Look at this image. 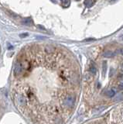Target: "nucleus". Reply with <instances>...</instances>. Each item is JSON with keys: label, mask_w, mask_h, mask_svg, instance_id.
<instances>
[{"label": "nucleus", "mask_w": 123, "mask_h": 124, "mask_svg": "<svg viewBox=\"0 0 123 124\" xmlns=\"http://www.w3.org/2000/svg\"><path fill=\"white\" fill-rule=\"evenodd\" d=\"M79 66L60 46L34 44L15 61L11 90L15 106L31 124H65L80 91Z\"/></svg>", "instance_id": "obj_1"}, {"label": "nucleus", "mask_w": 123, "mask_h": 124, "mask_svg": "<svg viewBox=\"0 0 123 124\" xmlns=\"http://www.w3.org/2000/svg\"><path fill=\"white\" fill-rule=\"evenodd\" d=\"M114 119L118 124H123V104L115 110Z\"/></svg>", "instance_id": "obj_2"}, {"label": "nucleus", "mask_w": 123, "mask_h": 124, "mask_svg": "<svg viewBox=\"0 0 123 124\" xmlns=\"http://www.w3.org/2000/svg\"><path fill=\"white\" fill-rule=\"evenodd\" d=\"M94 3H95L94 1H85V2H84V4H85L86 6H87V7L92 6Z\"/></svg>", "instance_id": "obj_3"}, {"label": "nucleus", "mask_w": 123, "mask_h": 124, "mask_svg": "<svg viewBox=\"0 0 123 124\" xmlns=\"http://www.w3.org/2000/svg\"><path fill=\"white\" fill-rule=\"evenodd\" d=\"M87 124H108L107 123L102 122V121H99V120H97V121H94V122H91L88 123Z\"/></svg>", "instance_id": "obj_4"}, {"label": "nucleus", "mask_w": 123, "mask_h": 124, "mask_svg": "<svg viewBox=\"0 0 123 124\" xmlns=\"http://www.w3.org/2000/svg\"><path fill=\"white\" fill-rule=\"evenodd\" d=\"M120 54L123 56V48H121V49H120Z\"/></svg>", "instance_id": "obj_5"}]
</instances>
